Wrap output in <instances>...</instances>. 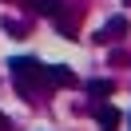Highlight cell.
I'll use <instances>...</instances> for the list:
<instances>
[{"label": "cell", "instance_id": "6da1fadb", "mask_svg": "<svg viewBox=\"0 0 131 131\" xmlns=\"http://www.w3.org/2000/svg\"><path fill=\"white\" fill-rule=\"evenodd\" d=\"M8 72H12V83H16L20 95H32V91L44 83V64L32 60V56H12L8 60Z\"/></svg>", "mask_w": 131, "mask_h": 131}, {"label": "cell", "instance_id": "7a4b0ae2", "mask_svg": "<svg viewBox=\"0 0 131 131\" xmlns=\"http://www.w3.org/2000/svg\"><path fill=\"white\" fill-rule=\"evenodd\" d=\"M44 83H56V88H75V72L64 64H48L44 68Z\"/></svg>", "mask_w": 131, "mask_h": 131}, {"label": "cell", "instance_id": "8992f818", "mask_svg": "<svg viewBox=\"0 0 131 131\" xmlns=\"http://www.w3.org/2000/svg\"><path fill=\"white\" fill-rule=\"evenodd\" d=\"M32 8L40 12V16H52V20H56V16H64V8H60V0H32Z\"/></svg>", "mask_w": 131, "mask_h": 131}, {"label": "cell", "instance_id": "277c9868", "mask_svg": "<svg viewBox=\"0 0 131 131\" xmlns=\"http://www.w3.org/2000/svg\"><path fill=\"white\" fill-rule=\"evenodd\" d=\"M127 32V16H111L103 24V32H99V40H115V36H123Z\"/></svg>", "mask_w": 131, "mask_h": 131}, {"label": "cell", "instance_id": "3957f363", "mask_svg": "<svg viewBox=\"0 0 131 131\" xmlns=\"http://www.w3.org/2000/svg\"><path fill=\"white\" fill-rule=\"evenodd\" d=\"M95 123H99L103 131H119L123 115H119V107H115V103H99V107H95Z\"/></svg>", "mask_w": 131, "mask_h": 131}, {"label": "cell", "instance_id": "52a82bcc", "mask_svg": "<svg viewBox=\"0 0 131 131\" xmlns=\"http://www.w3.org/2000/svg\"><path fill=\"white\" fill-rule=\"evenodd\" d=\"M8 127H12V123H8V115L0 111V131H8Z\"/></svg>", "mask_w": 131, "mask_h": 131}, {"label": "cell", "instance_id": "5b68a950", "mask_svg": "<svg viewBox=\"0 0 131 131\" xmlns=\"http://www.w3.org/2000/svg\"><path fill=\"white\" fill-rule=\"evenodd\" d=\"M111 91H115L111 80H91V83H88V95H91V99H107Z\"/></svg>", "mask_w": 131, "mask_h": 131}]
</instances>
